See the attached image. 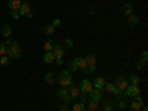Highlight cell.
I'll list each match as a JSON object with an SVG mask.
<instances>
[{
    "label": "cell",
    "mask_w": 148,
    "mask_h": 111,
    "mask_svg": "<svg viewBox=\"0 0 148 111\" xmlns=\"http://www.w3.org/2000/svg\"><path fill=\"white\" fill-rule=\"evenodd\" d=\"M84 110H86V104L83 102H77L73 105V111H84Z\"/></svg>",
    "instance_id": "cell-23"
},
{
    "label": "cell",
    "mask_w": 148,
    "mask_h": 111,
    "mask_svg": "<svg viewBox=\"0 0 148 111\" xmlns=\"http://www.w3.org/2000/svg\"><path fill=\"white\" fill-rule=\"evenodd\" d=\"M61 99H62V102H64V104H68V102H73V98H71V96H70L68 93H67V95H65L64 98H61Z\"/></svg>",
    "instance_id": "cell-35"
},
{
    "label": "cell",
    "mask_w": 148,
    "mask_h": 111,
    "mask_svg": "<svg viewBox=\"0 0 148 111\" xmlns=\"http://www.w3.org/2000/svg\"><path fill=\"white\" fill-rule=\"evenodd\" d=\"M51 24H52V25H53L55 28H58V27H61V19H59V18H55Z\"/></svg>",
    "instance_id": "cell-37"
},
{
    "label": "cell",
    "mask_w": 148,
    "mask_h": 111,
    "mask_svg": "<svg viewBox=\"0 0 148 111\" xmlns=\"http://www.w3.org/2000/svg\"><path fill=\"white\" fill-rule=\"evenodd\" d=\"M27 18H28V19H31V18H33V12H30V14L27 15Z\"/></svg>",
    "instance_id": "cell-46"
},
{
    "label": "cell",
    "mask_w": 148,
    "mask_h": 111,
    "mask_svg": "<svg viewBox=\"0 0 148 111\" xmlns=\"http://www.w3.org/2000/svg\"><path fill=\"white\" fill-rule=\"evenodd\" d=\"M56 83L61 88H70L73 84V79H71V73L70 71H61L56 77Z\"/></svg>",
    "instance_id": "cell-2"
},
{
    "label": "cell",
    "mask_w": 148,
    "mask_h": 111,
    "mask_svg": "<svg viewBox=\"0 0 148 111\" xmlns=\"http://www.w3.org/2000/svg\"><path fill=\"white\" fill-rule=\"evenodd\" d=\"M64 52H65V51H64V47L55 42V45H53V51H52V53H53L55 59H61V58L64 56Z\"/></svg>",
    "instance_id": "cell-7"
},
{
    "label": "cell",
    "mask_w": 148,
    "mask_h": 111,
    "mask_svg": "<svg viewBox=\"0 0 148 111\" xmlns=\"http://www.w3.org/2000/svg\"><path fill=\"white\" fill-rule=\"evenodd\" d=\"M88 110H89V111H95V110H98V102H96V101H92V99H89Z\"/></svg>",
    "instance_id": "cell-29"
},
{
    "label": "cell",
    "mask_w": 148,
    "mask_h": 111,
    "mask_svg": "<svg viewBox=\"0 0 148 111\" xmlns=\"http://www.w3.org/2000/svg\"><path fill=\"white\" fill-rule=\"evenodd\" d=\"M21 0H8V8L10 10H19L21 8Z\"/></svg>",
    "instance_id": "cell-13"
},
{
    "label": "cell",
    "mask_w": 148,
    "mask_h": 111,
    "mask_svg": "<svg viewBox=\"0 0 148 111\" xmlns=\"http://www.w3.org/2000/svg\"><path fill=\"white\" fill-rule=\"evenodd\" d=\"M55 31H56V28L52 25L51 22H49V24H45V27H43V33H45V34H47V36H52Z\"/></svg>",
    "instance_id": "cell-16"
},
{
    "label": "cell",
    "mask_w": 148,
    "mask_h": 111,
    "mask_svg": "<svg viewBox=\"0 0 148 111\" xmlns=\"http://www.w3.org/2000/svg\"><path fill=\"white\" fill-rule=\"evenodd\" d=\"M9 64V56H0V65H8Z\"/></svg>",
    "instance_id": "cell-32"
},
{
    "label": "cell",
    "mask_w": 148,
    "mask_h": 111,
    "mask_svg": "<svg viewBox=\"0 0 148 111\" xmlns=\"http://www.w3.org/2000/svg\"><path fill=\"white\" fill-rule=\"evenodd\" d=\"M6 55V46L5 43H0V56H5Z\"/></svg>",
    "instance_id": "cell-36"
},
{
    "label": "cell",
    "mask_w": 148,
    "mask_h": 111,
    "mask_svg": "<svg viewBox=\"0 0 148 111\" xmlns=\"http://www.w3.org/2000/svg\"><path fill=\"white\" fill-rule=\"evenodd\" d=\"M141 111H148V107H147V105L144 104V105L141 107Z\"/></svg>",
    "instance_id": "cell-45"
},
{
    "label": "cell",
    "mask_w": 148,
    "mask_h": 111,
    "mask_svg": "<svg viewBox=\"0 0 148 111\" xmlns=\"http://www.w3.org/2000/svg\"><path fill=\"white\" fill-rule=\"evenodd\" d=\"M86 101H88V93H82V96H80V102H86Z\"/></svg>",
    "instance_id": "cell-39"
},
{
    "label": "cell",
    "mask_w": 148,
    "mask_h": 111,
    "mask_svg": "<svg viewBox=\"0 0 148 111\" xmlns=\"http://www.w3.org/2000/svg\"><path fill=\"white\" fill-rule=\"evenodd\" d=\"M10 45H12V40H10V39H6V42H5V46H6V47H9Z\"/></svg>",
    "instance_id": "cell-42"
},
{
    "label": "cell",
    "mask_w": 148,
    "mask_h": 111,
    "mask_svg": "<svg viewBox=\"0 0 148 111\" xmlns=\"http://www.w3.org/2000/svg\"><path fill=\"white\" fill-rule=\"evenodd\" d=\"M92 89H93V86H92V82L89 79H83L80 82V92L82 93H89Z\"/></svg>",
    "instance_id": "cell-5"
},
{
    "label": "cell",
    "mask_w": 148,
    "mask_h": 111,
    "mask_svg": "<svg viewBox=\"0 0 148 111\" xmlns=\"http://www.w3.org/2000/svg\"><path fill=\"white\" fill-rule=\"evenodd\" d=\"M0 33H2V36H3V37L9 39L10 34H12V27L9 25V24H5V25L2 27V31H0Z\"/></svg>",
    "instance_id": "cell-15"
},
{
    "label": "cell",
    "mask_w": 148,
    "mask_h": 111,
    "mask_svg": "<svg viewBox=\"0 0 148 111\" xmlns=\"http://www.w3.org/2000/svg\"><path fill=\"white\" fill-rule=\"evenodd\" d=\"M10 16L14 18V19H19V18H21V15H19L18 10H10Z\"/></svg>",
    "instance_id": "cell-34"
},
{
    "label": "cell",
    "mask_w": 148,
    "mask_h": 111,
    "mask_svg": "<svg viewBox=\"0 0 148 111\" xmlns=\"http://www.w3.org/2000/svg\"><path fill=\"white\" fill-rule=\"evenodd\" d=\"M95 111H104V110H99V108H98V110H95Z\"/></svg>",
    "instance_id": "cell-47"
},
{
    "label": "cell",
    "mask_w": 148,
    "mask_h": 111,
    "mask_svg": "<svg viewBox=\"0 0 148 111\" xmlns=\"http://www.w3.org/2000/svg\"><path fill=\"white\" fill-rule=\"evenodd\" d=\"M88 95H89V98H90L92 101H96V102H99L102 98H104V93L101 90H98V89H92Z\"/></svg>",
    "instance_id": "cell-8"
},
{
    "label": "cell",
    "mask_w": 148,
    "mask_h": 111,
    "mask_svg": "<svg viewBox=\"0 0 148 111\" xmlns=\"http://www.w3.org/2000/svg\"><path fill=\"white\" fill-rule=\"evenodd\" d=\"M64 45H65L67 49H73V46H74V43H73V40L70 39V37H65L64 39Z\"/></svg>",
    "instance_id": "cell-30"
},
{
    "label": "cell",
    "mask_w": 148,
    "mask_h": 111,
    "mask_svg": "<svg viewBox=\"0 0 148 111\" xmlns=\"http://www.w3.org/2000/svg\"><path fill=\"white\" fill-rule=\"evenodd\" d=\"M73 62H74V65L77 67V70H79V68H80V70H84L86 67H88V64H86L84 58H80V56L74 58V59H73Z\"/></svg>",
    "instance_id": "cell-12"
},
{
    "label": "cell",
    "mask_w": 148,
    "mask_h": 111,
    "mask_svg": "<svg viewBox=\"0 0 148 111\" xmlns=\"http://www.w3.org/2000/svg\"><path fill=\"white\" fill-rule=\"evenodd\" d=\"M45 82H46L47 84H53V83L56 82V77L53 76V73H51V71L46 73V74H45Z\"/></svg>",
    "instance_id": "cell-18"
},
{
    "label": "cell",
    "mask_w": 148,
    "mask_h": 111,
    "mask_svg": "<svg viewBox=\"0 0 148 111\" xmlns=\"http://www.w3.org/2000/svg\"><path fill=\"white\" fill-rule=\"evenodd\" d=\"M68 71H70V73H76V71H77V67L74 65L73 61H71V62H68Z\"/></svg>",
    "instance_id": "cell-33"
},
{
    "label": "cell",
    "mask_w": 148,
    "mask_h": 111,
    "mask_svg": "<svg viewBox=\"0 0 148 111\" xmlns=\"http://www.w3.org/2000/svg\"><path fill=\"white\" fill-rule=\"evenodd\" d=\"M123 14H125L126 16L133 15V5L132 3H125L123 5Z\"/></svg>",
    "instance_id": "cell-14"
},
{
    "label": "cell",
    "mask_w": 148,
    "mask_h": 111,
    "mask_svg": "<svg viewBox=\"0 0 148 111\" xmlns=\"http://www.w3.org/2000/svg\"><path fill=\"white\" fill-rule=\"evenodd\" d=\"M127 21H129V24L132 27H136L139 24V16L138 15H130V16H127Z\"/></svg>",
    "instance_id": "cell-21"
},
{
    "label": "cell",
    "mask_w": 148,
    "mask_h": 111,
    "mask_svg": "<svg viewBox=\"0 0 148 111\" xmlns=\"http://www.w3.org/2000/svg\"><path fill=\"white\" fill-rule=\"evenodd\" d=\"M53 45H55V42H53L52 39H47V40L45 42V45H43L45 51H46V52H52V51H53Z\"/></svg>",
    "instance_id": "cell-20"
},
{
    "label": "cell",
    "mask_w": 148,
    "mask_h": 111,
    "mask_svg": "<svg viewBox=\"0 0 148 111\" xmlns=\"http://www.w3.org/2000/svg\"><path fill=\"white\" fill-rule=\"evenodd\" d=\"M104 84H105V79H104V77H95L92 86H93V89L102 90V89H104Z\"/></svg>",
    "instance_id": "cell-10"
},
{
    "label": "cell",
    "mask_w": 148,
    "mask_h": 111,
    "mask_svg": "<svg viewBox=\"0 0 148 111\" xmlns=\"http://www.w3.org/2000/svg\"><path fill=\"white\" fill-rule=\"evenodd\" d=\"M102 110H104V111H114V110H113V105H110V104H107Z\"/></svg>",
    "instance_id": "cell-41"
},
{
    "label": "cell",
    "mask_w": 148,
    "mask_h": 111,
    "mask_svg": "<svg viewBox=\"0 0 148 111\" xmlns=\"http://www.w3.org/2000/svg\"><path fill=\"white\" fill-rule=\"evenodd\" d=\"M117 107H119L120 110H126V108H127V102H126L125 99H120V101L117 102Z\"/></svg>",
    "instance_id": "cell-31"
},
{
    "label": "cell",
    "mask_w": 148,
    "mask_h": 111,
    "mask_svg": "<svg viewBox=\"0 0 148 111\" xmlns=\"http://www.w3.org/2000/svg\"><path fill=\"white\" fill-rule=\"evenodd\" d=\"M84 61H86V64H88V65H96V56L93 53L86 55L84 56Z\"/></svg>",
    "instance_id": "cell-19"
},
{
    "label": "cell",
    "mask_w": 148,
    "mask_h": 111,
    "mask_svg": "<svg viewBox=\"0 0 148 111\" xmlns=\"http://www.w3.org/2000/svg\"><path fill=\"white\" fill-rule=\"evenodd\" d=\"M116 88L117 89H120V90H126V88L129 86V82H127V79L126 77H123V76H119L117 79H116Z\"/></svg>",
    "instance_id": "cell-6"
},
{
    "label": "cell",
    "mask_w": 148,
    "mask_h": 111,
    "mask_svg": "<svg viewBox=\"0 0 148 111\" xmlns=\"http://www.w3.org/2000/svg\"><path fill=\"white\" fill-rule=\"evenodd\" d=\"M18 12H19V15H21V16H22V15H24V16H27L30 12H31V8H30V5H28L27 2H22V3H21V8H19Z\"/></svg>",
    "instance_id": "cell-11"
},
{
    "label": "cell",
    "mask_w": 148,
    "mask_h": 111,
    "mask_svg": "<svg viewBox=\"0 0 148 111\" xmlns=\"http://www.w3.org/2000/svg\"><path fill=\"white\" fill-rule=\"evenodd\" d=\"M68 95L73 98V101H76L77 98L80 96V89L77 88V86H74V84H71L70 88H68Z\"/></svg>",
    "instance_id": "cell-9"
},
{
    "label": "cell",
    "mask_w": 148,
    "mask_h": 111,
    "mask_svg": "<svg viewBox=\"0 0 148 111\" xmlns=\"http://www.w3.org/2000/svg\"><path fill=\"white\" fill-rule=\"evenodd\" d=\"M89 15H96V10L95 9H89Z\"/></svg>",
    "instance_id": "cell-44"
},
{
    "label": "cell",
    "mask_w": 148,
    "mask_h": 111,
    "mask_svg": "<svg viewBox=\"0 0 148 111\" xmlns=\"http://www.w3.org/2000/svg\"><path fill=\"white\" fill-rule=\"evenodd\" d=\"M141 59L144 61V62H147V61H148V52H147V51H144V52H142V55H141Z\"/></svg>",
    "instance_id": "cell-38"
},
{
    "label": "cell",
    "mask_w": 148,
    "mask_h": 111,
    "mask_svg": "<svg viewBox=\"0 0 148 111\" xmlns=\"http://www.w3.org/2000/svg\"><path fill=\"white\" fill-rule=\"evenodd\" d=\"M56 64H58L59 67L62 65V64H64V61H62V58H61V59H56Z\"/></svg>",
    "instance_id": "cell-43"
},
{
    "label": "cell",
    "mask_w": 148,
    "mask_h": 111,
    "mask_svg": "<svg viewBox=\"0 0 148 111\" xmlns=\"http://www.w3.org/2000/svg\"><path fill=\"white\" fill-rule=\"evenodd\" d=\"M104 88H105V90H107V92H111V93H113V90L116 89V86H114V83H110V82H105V84H104Z\"/></svg>",
    "instance_id": "cell-28"
},
{
    "label": "cell",
    "mask_w": 148,
    "mask_h": 111,
    "mask_svg": "<svg viewBox=\"0 0 148 111\" xmlns=\"http://www.w3.org/2000/svg\"><path fill=\"white\" fill-rule=\"evenodd\" d=\"M135 68H136V70H144L145 68V62L141 58H138L136 61H135Z\"/></svg>",
    "instance_id": "cell-24"
},
{
    "label": "cell",
    "mask_w": 148,
    "mask_h": 111,
    "mask_svg": "<svg viewBox=\"0 0 148 111\" xmlns=\"http://www.w3.org/2000/svg\"><path fill=\"white\" fill-rule=\"evenodd\" d=\"M6 56H9V59H19L22 56L19 43L16 40H12V45L9 47H6Z\"/></svg>",
    "instance_id": "cell-1"
},
{
    "label": "cell",
    "mask_w": 148,
    "mask_h": 111,
    "mask_svg": "<svg viewBox=\"0 0 148 111\" xmlns=\"http://www.w3.org/2000/svg\"><path fill=\"white\" fill-rule=\"evenodd\" d=\"M130 108L133 110V111H139L141 110V107L144 105V99L138 95V96H135V98H132V101H130Z\"/></svg>",
    "instance_id": "cell-4"
},
{
    "label": "cell",
    "mask_w": 148,
    "mask_h": 111,
    "mask_svg": "<svg viewBox=\"0 0 148 111\" xmlns=\"http://www.w3.org/2000/svg\"><path fill=\"white\" fill-rule=\"evenodd\" d=\"M67 93H68V88H59L56 90V96H59V98H64Z\"/></svg>",
    "instance_id": "cell-25"
},
{
    "label": "cell",
    "mask_w": 148,
    "mask_h": 111,
    "mask_svg": "<svg viewBox=\"0 0 148 111\" xmlns=\"http://www.w3.org/2000/svg\"><path fill=\"white\" fill-rule=\"evenodd\" d=\"M113 93H114V96H116V98H120V99H121V98H125V96H126L125 90H120V89H117V88L113 90Z\"/></svg>",
    "instance_id": "cell-27"
},
{
    "label": "cell",
    "mask_w": 148,
    "mask_h": 111,
    "mask_svg": "<svg viewBox=\"0 0 148 111\" xmlns=\"http://www.w3.org/2000/svg\"><path fill=\"white\" fill-rule=\"evenodd\" d=\"M43 62H45V64H52V62H55L53 53H52V52H46L45 56H43Z\"/></svg>",
    "instance_id": "cell-17"
},
{
    "label": "cell",
    "mask_w": 148,
    "mask_h": 111,
    "mask_svg": "<svg viewBox=\"0 0 148 111\" xmlns=\"http://www.w3.org/2000/svg\"><path fill=\"white\" fill-rule=\"evenodd\" d=\"M139 92H141V90H139V84H129L127 88H126V90H125L126 96H130V98L138 96Z\"/></svg>",
    "instance_id": "cell-3"
},
{
    "label": "cell",
    "mask_w": 148,
    "mask_h": 111,
    "mask_svg": "<svg viewBox=\"0 0 148 111\" xmlns=\"http://www.w3.org/2000/svg\"><path fill=\"white\" fill-rule=\"evenodd\" d=\"M59 111H70V110H68V107L65 104H61L59 105Z\"/></svg>",
    "instance_id": "cell-40"
},
{
    "label": "cell",
    "mask_w": 148,
    "mask_h": 111,
    "mask_svg": "<svg viewBox=\"0 0 148 111\" xmlns=\"http://www.w3.org/2000/svg\"><path fill=\"white\" fill-rule=\"evenodd\" d=\"M84 74H93L95 71H96V65H88L84 70H82Z\"/></svg>",
    "instance_id": "cell-26"
},
{
    "label": "cell",
    "mask_w": 148,
    "mask_h": 111,
    "mask_svg": "<svg viewBox=\"0 0 148 111\" xmlns=\"http://www.w3.org/2000/svg\"><path fill=\"white\" fill-rule=\"evenodd\" d=\"M127 82H130V84H139V83H141V79L136 76V74H130Z\"/></svg>",
    "instance_id": "cell-22"
}]
</instances>
